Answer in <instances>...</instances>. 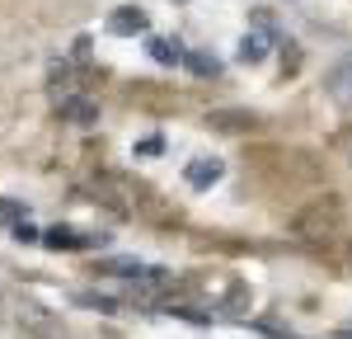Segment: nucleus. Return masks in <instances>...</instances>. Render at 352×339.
Wrapping results in <instances>:
<instances>
[{
	"instance_id": "nucleus-4",
	"label": "nucleus",
	"mask_w": 352,
	"mask_h": 339,
	"mask_svg": "<svg viewBox=\"0 0 352 339\" xmlns=\"http://www.w3.org/2000/svg\"><path fill=\"white\" fill-rule=\"evenodd\" d=\"M47 250H85V245H104V236H80L76 226H52V231H43L38 236Z\"/></svg>"
},
{
	"instance_id": "nucleus-13",
	"label": "nucleus",
	"mask_w": 352,
	"mask_h": 339,
	"mask_svg": "<svg viewBox=\"0 0 352 339\" xmlns=\"http://www.w3.org/2000/svg\"><path fill=\"white\" fill-rule=\"evenodd\" d=\"M14 240H24V245H33V240H38V231L28 226V217H19V222H14Z\"/></svg>"
},
{
	"instance_id": "nucleus-6",
	"label": "nucleus",
	"mask_w": 352,
	"mask_h": 339,
	"mask_svg": "<svg viewBox=\"0 0 352 339\" xmlns=\"http://www.w3.org/2000/svg\"><path fill=\"white\" fill-rule=\"evenodd\" d=\"M221 174H226V165H221L217 156H212V161L202 156V161H192V165L184 170V179H188V189H212V184H221Z\"/></svg>"
},
{
	"instance_id": "nucleus-10",
	"label": "nucleus",
	"mask_w": 352,
	"mask_h": 339,
	"mask_svg": "<svg viewBox=\"0 0 352 339\" xmlns=\"http://www.w3.org/2000/svg\"><path fill=\"white\" fill-rule=\"evenodd\" d=\"M184 66H188L192 76H202V81H217L221 76V61L207 48H192V52H184Z\"/></svg>"
},
{
	"instance_id": "nucleus-7",
	"label": "nucleus",
	"mask_w": 352,
	"mask_h": 339,
	"mask_svg": "<svg viewBox=\"0 0 352 339\" xmlns=\"http://www.w3.org/2000/svg\"><path fill=\"white\" fill-rule=\"evenodd\" d=\"M207 127H221V132H244V127H254V113H244V109H212V113H207Z\"/></svg>"
},
{
	"instance_id": "nucleus-16",
	"label": "nucleus",
	"mask_w": 352,
	"mask_h": 339,
	"mask_svg": "<svg viewBox=\"0 0 352 339\" xmlns=\"http://www.w3.org/2000/svg\"><path fill=\"white\" fill-rule=\"evenodd\" d=\"M164 141L160 137H151V141H141V146H136V151H141V156H155V151H160Z\"/></svg>"
},
{
	"instance_id": "nucleus-11",
	"label": "nucleus",
	"mask_w": 352,
	"mask_h": 339,
	"mask_svg": "<svg viewBox=\"0 0 352 339\" xmlns=\"http://www.w3.org/2000/svg\"><path fill=\"white\" fill-rule=\"evenodd\" d=\"M76 307H89V311H118V302H113V297H104V292H80V297H76Z\"/></svg>"
},
{
	"instance_id": "nucleus-3",
	"label": "nucleus",
	"mask_w": 352,
	"mask_h": 339,
	"mask_svg": "<svg viewBox=\"0 0 352 339\" xmlns=\"http://www.w3.org/2000/svg\"><path fill=\"white\" fill-rule=\"evenodd\" d=\"M151 28V14L141 10V5H118L109 14V33L113 38H136V33H146Z\"/></svg>"
},
{
	"instance_id": "nucleus-1",
	"label": "nucleus",
	"mask_w": 352,
	"mask_h": 339,
	"mask_svg": "<svg viewBox=\"0 0 352 339\" xmlns=\"http://www.w3.org/2000/svg\"><path fill=\"white\" fill-rule=\"evenodd\" d=\"M338 226H343V203H338L333 194L305 203L296 217H292V231H296V236H305V240H324V236H333Z\"/></svg>"
},
{
	"instance_id": "nucleus-12",
	"label": "nucleus",
	"mask_w": 352,
	"mask_h": 339,
	"mask_svg": "<svg viewBox=\"0 0 352 339\" xmlns=\"http://www.w3.org/2000/svg\"><path fill=\"white\" fill-rule=\"evenodd\" d=\"M19 217H28V207H24V203H14V198H0V226L19 222Z\"/></svg>"
},
{
	"instance_id": "nucleus-18",
	"label": "nucleus",
	"mask_w": 352,
	"mask_h": 339,
	"mask_svg": "<svg viewBox=\"0 0 352 339\" xmlns=\"http://www.w3.org/2000/svg\"><path fill=\"white\" fill-rule=\"evenodd\" d=\"M348 254H352V250H348Z\"/></svg>"
},
{
	"instance_id": "nucleus-17",
	"label": "nucleus",
	"mask_w": 352,
	"mask_h": 339,
	"mask_svg": "<svg viewBox=\"0 0 352 339\" xmlns=\"http://www.w3.org/2000/svg\"><path fill=\"white\" fill-rule=\"evenodd\" d=\"M338 146H343V156H348V165H352V127L343 132V137H338Z\"/></svg>"
},
{
	"instance_id": "nucleus-9",
	"label": "nucleus",
	"mask_w": 352,
	"mask_h": 339,
	"mask_svg": "<svg viewBox=\"0 0 352 339\" xmlns=\"http://www.w3.org/2000/svg\"><path fill=\"white\" fill-rule=\"evenodd\" d=\"M146 52L155 56L160 66H179L184 61V43L179 38H146Z\"/></svg>"
},
{
	"instance_id": "nucleus-5",
	"label": "nucleus",
	"mask_w": 352,
	"mask_h": 339,
	"mask_svg": "<svg viewBox=\"0 0 352 339\" xmlns=\"http://www.w3.org/2000/svg\"><path fill=\"white\" fill-rule=\"evenodd\" d=\"M61 118L76 123V127H94V123H99V104L85 99V94H66V99H61Z\"/></svg>"
},
{
	"instance_id": "nucleus-15",
	"label": "nucleus",
	"mask_w": 352,
	"mask_h": 339,
	"mask_svg": "<svg viewBox=\"0 0 352 339\" xmlns=\"http://www.w3.org/2000/svg\"><path fill=\"white\" fill-rule=\"evenodd\" d=\"M300 66V56H296V48H287V56H282V71H287V76H292V71H296Z\"/></svg>"
},
{
	"instance_id": "nucleus-14",
	"label": "nucleus",
	"mask_w": 352,
	"mask_h": 339,
	"mask_svg": "<svg viewBox=\"0 0 352 339\" xmlns=\"http://www.w3.org/2000/svg\"><path fill=\"white\" fill-rule=\"evenodd\" d=\"M52 81H56V85L71 81V61H52Z\"/></svg>"
},
{
	"instance_id": "nucleus-2",
	"label": "nucleus",
	"mask_w": 352,
	"mask_h": 339,
	"mask_svg": "<svg viewBox=\"0 0 352 339\" xmlns=\"http://www.w3.org/2000/svg\"><path fill=\"white\" fill-rule=\"evenodd\" d=\"M324 90H329V99H333L338 109H352V52L338 56L324 71Z\"/></svg>"
},
{
	"instance_id": "nucleus-8",
	"label": "nucleus",
	"mask_w": 352,
	"mask_h": 339,
	"mask_svg": "<svg viewBox=\"0 0 352 339\" xmlns=\"http://www.w3.org/2000/svg\"><path fill=\"white\" fill-rule=\"evenodd\" d=\"M235 56H240L244 66H258V61L268 56V33H263V28L244 33V38H240V48H235Z\"/></svg>"
}]
</instances>
